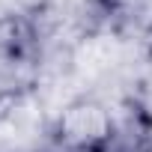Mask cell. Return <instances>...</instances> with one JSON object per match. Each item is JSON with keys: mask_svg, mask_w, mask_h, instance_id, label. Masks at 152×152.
<instances>
[{"mask_svg": "<svg viewBox=\"0 0 152 152\" xmlns=\"http://www.w3.org/2000/svg\"><path fill=\"white\" fill-rule=\"evenodd\" d=\"M42 33L30 12H0V84L15 87L39 66Z\"/></svg>", "mask_w": 152, "mask_h": 152, "instance_id": "cell-1", "label": "cell"}, {"mask_svg": "<svg viewBox=\"0 0 152 152\" xmlns=\"http://www.w3.org/2000/svg\"><path fill=\"white\" fill-rule=\"evenodd\" d=\"M96 6L119 24H131V27L152 24V0H96Z\"/></svg>", "mask_w": 152, "mask_h": 152, "instance_id": "cell-2", "label": "cell"}, {"mask_svg": "<svg viewBox=\"0 0 152 152\" xmlns=\"http://www.w3.org/2000/svg\"><path fill=\"white\" fill-rule=\"evenodd\" d=\"M140 152H152V146H143V149H140Z\"/></svg>", "mask_w": 152, "mask_h": 152, "instance_id": "cell-3", "label": "cell"}]
</instances>
